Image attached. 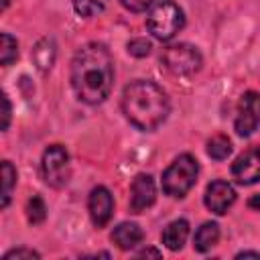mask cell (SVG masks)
I'll list each match as a JSON object with an SVG mask.
<instances>
[{"mask_svg":"<svg viewBox=\"0 0 260 260\" xmlns=\"http://www.w3.org/2000/svg\"><path fill=\"white\" fill-rule=\"evenodd\" d=\"M114 85V59L104 43L83 45L71 61V87L79 102L98 106Z\"/></svg>","mask_w":260,"mask_h":260,"instance_id":"obj_1","label":"cell"},{"mask_svg":"<svg viewBox=\"0 0 260 260\" xmlns=\"http://www.w3.org/2000/svg\"><path fill=\"white\" fill-rule=\"evenodd\" d=\"M122 112L126 120L142 130H156L171 112V102L167 91L148 79H136L124 87L122 93Z\"/></svg>","mask_w":260,"mask_h":260,"instance_id":"obj_2","label":"cell"},{"mask_svg":"<svg viewBox=\"0 0 260 260\" xmlns=\"http://www.w3.org/2000/svg\"><path fill=\"white\" fill-rule=\"evenodd\" d=\"M197 175H199L197 158L189 152L179 154L162 173V179H160L162 193L169 195V197H175V199L185 197L193 189V185L197 181Z\"/></svg>","mask_w":260,"mask_h":260,"instance_id":"obj_3","label":"cell"},{"mask_svg":"<svg viewBox=\"0 0 260 260\" xmlns=\"http://www.w3.org/2000/svg\"><path fill=\"white\" fill-rule=\"evenodd\" d=\"M185 26V12L173 0H162L146 16L148 32L158 41H171Z\"/></svg>","mask_w":260,"mask_h":260,"instance_id":"obj_4","label":"cell"},{"mask_svg":"<svg viewBox=\"0 0 260 260\" xmlns=\"http://www.w3.org/2000/svg\"><path fill=\"white\" fill-rule=\"evenodd\" d=\"M160 63L173 75H193L201 69L203 57L197 47H193L189 43H177L162 51Z\"/></svg>","mask_w":260,"mask_h":260,"instance_id":"obj_5","label":"cell"},{"mask_svg":"<svg viewBox=\"0 0 260 260\" xmlns=\"http://www.w3.org/2000/svg\"><path fill=\"white\" fill-rule=\"evenodd\" d=\"M41 171L43 179L47 185L61 189L67 185L71 177V162H69V152L63 144H51L45 148L43 158H41Z\"/></svg>","mask_w":260,"mask_h":260,"instance_id":"obj_6","label":"cell"},{"mask_svg":"<svg viewBox=\"0 0 260 260\" xmlns=\"http://www.w3.org/2000/svg\"><path fill=\"white\" fill-rule=\"evenodd\" d=\"M260 126V93L256 91H246L240 98L238 104V112H236V134L242 138H248L256 132V128Z\"/></svg>","mask_w":260,"mask_h":260,"instance_id":"obj_7","label":"cell"},{"mask_svg":"<svg viewBox=\"0 0 260 260\" xmlns=\"http://www.w3.org/2000/svg\"><path fill=\"white\" fill-rule=\"evenodd\" d=\"M232 177L238 185H254L260 181V146L244 150L232 162Z\"/></svg>","mask_w":260,"mask_h":260,"instance_id":"obj_8","label":"cell"},{"mask_svg":"<svg viewBox=\"0 0 260 260\" xmlns=\"http://www.w3.org/2000/svg\"><path fill=\"white\" fill-rule=\"evenodd\" d=\"M156 201V187L154 179L148 173H140L134 177L130 185V211L142 213Z\"/></svg>","mask_w":260,"mask_h":260,"instance_id":"obj_9","label":"cell"},{"mask_svg":"<svg viewBox=\"0 0 260 260\" xmlns=\"http://www.w3.org/2000/svg\"><path fill=\"white\" fill-rule=\"evenodd\" d=\"M87 209H89V217H91L93 225L98 230L104 228L112 219V213H114V197H112V193L104 185L93 187L89 191V197H87Z\"/></svg>","mask_w":260,"mask_h":260,"instance_id":"obj_10","label":"cell"},{"mask_svg":"<svg viewBox=\"0 0 260 260\" xmlns=\"http://www.w3.org/2000/svg\"><path fill=\"white\" fill-rule=\"evenodd\" d=\"M203 201H205V207L209 211H213L215 215H223V213H228V209L236 201V189L228 181H221V179L211 181L205 189Z\"/></svg>","mask_w":260,"mask_h":260,"instance_id":"obj_11","label":"cell"},{"mask_svg":"<svg viewBox=\"0 0 260 260\" xmlns=\"http://www.w3.org/2000/svg\"><path fill=\"white\" fill-rule=\"evenodd\" d=\"M144 240V232L138 223L134 221H122L114 228L112 232V242L120 248V250H132L136 248L140 242Z\"/></svg>","mask_w":260,"mask_h":260,"instance_id":"obj_12","label":"cell"},{"mask_svg":"<svg viewBox=\"0 0 260 260\" xmlns=\"http://www.w3.org/2000/svg\"><path fill=\"white\" fill-rule=\"evenodd\" d=\"M187 236H189V221H187V219H175V221H171V223L162 230L160 240H162V244H165L169 250L177 252V250H181L183 244L187 242Z\"/></svg>","mask_w":260,"mask_h":260,"instance_id":"obj_13","label":"cell"},{"mask_svg":"<svg viewBox=\"0 0 260 260\" xmlns=\"http://www.w3.org/2000/svg\"><path fill=\"white\" fill-rule=\"evenodd\" d=\"M57 57V45L51 37H43L32 49V61L41 71H49Z\"/></svg>","mask_w":260,"mask_h":260,"instance_id":"obj_14","label":"cell"},{"mask_svg":"<svg viewBox=\"0 0 260 260\" xmlns=\"http://www.w3.org/2000/svg\"><path fill=\"white\" fill-rule=\"evenodd\" d=\"M217 240H219V225L215 221H205L201 228H197L193 236V248L197 252H207L217 244Z\"/></svg>","mask_w":260,"mask_h":260,"instance_id":"obj_15","label":"cell"},{"mask_svg":"<svg viewBox=\"0 0 260 260\" xmlns=\"http://www.w3.org/2000/svg\"><path fill=\"white\" fill-rule=\"evenodd\" d=\"M14 185H16V169L10 160H2V201H0L2 209L8 207Z\"/></svg>","mask_w":260,"mask_h":260,"instance_id":"obj_16","label":"cell"},{"mask_svg":"<svg viewBox=\"0 0 260 260\" xmlns=\"http://www.w3.org/2000/svg\"><path fill=\"white\" fill-rule=\"evenodd\" d=\"M207 154L213 160H225L232 154V140L223 134H215L207 140Z\"/></svg>","mask_w":260,"mask_h":260,"instance_id":"obj_17","label":"cell"},{"mask_svg":"<svg viewBox=\"0 0 260 260\" xmlns=\"http://www.w3.org/2000/svg\"><path fill=\"white\" fill-rule=\"evenodd\" d=\"M18 59V43L12 35L2 32L0 35V63L4 67H8L12 61Z\"/></svg>","mask_w":260,"mask_h":260,"instance_id":"obj_18","label":"cell"},{"mask_svg":"<svg viewBox=\"0 0 260 260\" xmlns=\"http://www.w3.org/2000/svg\"><path fill=\"white\" fill-rule=\"evenodd\" d=\"M26 219L32 225H39V223H43L47 219V205H45L41 195H32L28 199V203H26Z\"/></svg>","mask_w":260,"mask_h":260,"instance_id":"obj_19","label":"cell"},{"mask_svg":"<svg viewBox=\"0 0 260 260\" xmlns=\"http://www.w3.org/2000/svg\"><path fill=\"white\" fill-rule=\"evenodd\" d=\"M71 2H73L75 12L79 16H83V18L100 14L106 8V4H108V0H71Z\"/></svg>","mask_w":260,"mask_h":260,"instance_id":"obj_20","label":"cell"},{"mask_svg":"<svg viewBox=\"0 0 260 260\" xmlns=\"http://www.w3.org/2000/svg\"><path fill=\"white\" fill-rule=\"evenodd\" d=\"M128 53L132 55V57H146L148 53H150V49H152V45H150V41H146V39H132V41H128Z\"/></svg>","mask_w":260,"mask_h":260,"instance_id":"obj_21","label":"cell"},{"mask_svg":"<svg viewBox=\"0 0 260 260\" xmlns=\"http://www.w3.org/2000/svg\"><path fill=\"white\" fill-rule=\"evenodd\" d=\"M22 258H41V254L37 250H30V248H16V250H10L4 254V260H22Z\"/></svg>","mask_w":260,"mask_h":260,"instance_id":"obj_22","label":"cell"},{"mask_svg":"<svg viewBox=\"0 0 260 260\" xmlns=\"http://www.w3.org/2000/svg\"><path fill=\"white\" fill-rule=\"evenodd\" d=\"M156 0H120V4L130 10V12H144L146 8H150Z\"/></svg>","mask_w":260,"mask_h":260,"instance_id":"obj_23","label":"cell"},{"mask_svg":"<svg viewBox=\"0 0 260 260\" xmlns=\"http://www.w3.org/2000/svg\"><path fill=\"white\" fill-rule=\"evenodd\" d=\"M2 106H4V110H2V132H6V130H8V124H10V114H12L10 100H8L6 93L2 95Z\"/></svg>","mask_w":260,"mask_h":260,"instance_id":"obj_24","label":"cell"},{"mask_svg":"<svg viewBox=\"0 0 260 260\" xmlns=\"http://www.w3.org/2000/svg\"><path fill=\"white\" fill-rule=\"evenodd\" d=\"M236 258H260V252H254V250H244V252H238Z\"/></svg>","mask_w":260,"mask_h":260,"instance_id":"obj_25","label":"cell"},{"mask_svg":"<svg viewBox=\"0 0 260 260\" xmlns=\"http://www.w3.org/2000/svg\"><path fill=\"white\" fill-rule=\"evenodd\" d=\"M138 256H140V258H142V256H156V258H158V256H160V250H154V248H144V250H140V252H138Z\"/></svg>","mask_w":260,"mask_h":260,"instance_id":"obj_26","label":"cell"},{"mask_svg":"<svg viewBox=\"0 0 260 260\" xmlns=\"http://www.w3.org/2000/svg\"><path fill=\"white\" fill-rule=\"evenodd\" d=\"M250 205H260V195H258V197H254V199L250 201Z\"/></svg>","mask_w":260,"mask_h":260,"instance_id":"obj_27","label":"cell"}]
</instances>
